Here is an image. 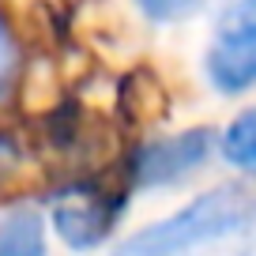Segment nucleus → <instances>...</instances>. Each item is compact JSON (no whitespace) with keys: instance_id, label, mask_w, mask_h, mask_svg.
Returning <instances> with one entry per match:
<instances>
[{"instance_id":"1","label":"nucleus","mask_w":256,"mask_h":256,"mask_svg":"<svg viewBox=\"0 0 256 256\" xmlns=\"http://www.w3.org/2000/svg\"><path fill=\"white\" fill-rule=\"evenodd\" d=\"M256 218V188L248 184H218V188L204 192L188 208L177 215L158 218V222L136 230L124 238L113 256H184L200 245L222 241L230 234L245 230Z\"/></svg>"},{"instance_id":"2","label":"nucleus","mask_w":256,"mask_h":256,"mask_svg":"<svg viewBox=\"0 0 256 256\" xmlns=\"http://www.w3.org/2000/svg\"><path fill=\"white\" fill-rule=\"evenodd\" d=\"M215 151V132L211 128H188L170 140H154L136 154V184L154 188V184H174L200 170Z\"/></svg>"},{"instance_id":"3","label":"nucleus","mask_w":256,"mask_h":256,"mask_svg":"<svg viewBox=\"0 0 256 256\" xmlns=\"http://www.w3.org/2000/svg\"><path fill=\"white\" fill-rule=\"evenodd\" d=\"M208 80L222 94H241L256 87V23L248 19H222L215 42L204 56Z\"/></svg>"},{"instance_id":"4","label":"nucleus","mask_w":256,"mask_h":256,"mask_svg":"<svg viewBox=\"0 0 256 256\" xmlns=\"http://www.w3.org/2000/svg\"><path fill=\"white\" fill-rule=\"evenodd\" d=\"M49 218H53L56 238L68 248H76V252L98 248L113 230V211L94 200H60Z\"/></svg>"},{"instance_id":"5","label":"nucleus","mask_w":256,"mask_h":256,"mask_svg":"<svg viewBox=\"0 0 256 256\" xmlns=\"http://www.w3.org/2000/svg\"><path fill=\"white\" fill-rule=\"evenodd\" d=\"M46 222L34 208H16L0 218V256H46Z\"/></svg>"},{"instance_id":"6","label":"nucleus","mask_w":256,"mask_h":256,"mask_svg":"<svg viewBox=\"0 0 256 256\" xmlns=\"http://www.w3.org/2000/svg\"><path fill=\"white\" fill-rule=\"evenodd\" d=\"M222 158L238 170L256 174V106L230 120V128L222 132Z\"/></svg>"},{"instance_id":"7","label":"nucleus","mask_w":256,"mask_h":256,"mask_svg":"<svg viewBox=\"0 0 256 256\" xmlns=\"http://www.w3.org/2000/svg\"><path fill=\"white\" fill-rule=\"evenodd\" d=\"M204 0H136V8L144 12L151 23H177V19L192 16Z\"/></svg>"},{"instance_id":"8","label":"nucleus","mask_w":256,"mask_h":256,"mask_svg":"<svg viewBox=\"0 0 256 256\" xmlns=\"http://www.w3.org/2000/svg\"><path fill=\"white\" fill-rule=\"evenodd\" d=\"M12 72H16V49H12L8 34L0 30V94L8 90V80H12Z\"/></svg>"},{"instance_id":"9","label":"nucleus","mask_w":256,"mask_h":256,"mask_svg":"<svg viewBox=\"0 0 256 256\" xmlns=\"http://www.w3.org/2000/svg\"><path fill=\"white\" fill-rule=\"evenodd\" d=\"M226 19H248V23H256V0H238L226 12Z\"/></svg>"},{"instance_id":"10","label":"nucleus","mask_w":256,"mask_h":256,"mask_svg":"<svg viewBox=\"0 0 256 256\" xmlns=\"http://www.w3.org/2000/svg\"><path fill=\"white\" fill-rule=\"evenodd\" d=\"M8 158H12V144H8V140H0V166H4Z\"/></svg>"}]
</instances>
